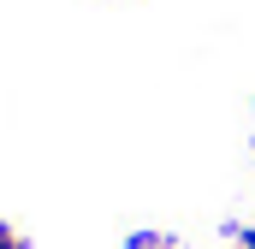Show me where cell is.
Wrapping results in <instances>:
<instances>
[{
    "label": "cell",
    "instance_id": "3",
    "mask_svg": "<svg viewBox=\"0 0 255 249\" xmlns=\"http://www.w3.org/2000/svg\"><path fill=\"white\" fill-rule=\"evenodd\" d=\"M238 249H255V226H238Z\"/></svg>",
    "mask_w": 255,
    "mask_h": 249
},
{
    "label": "cell",
    "instance_id": "1",
    "mask_svg": "<svg viewBox=\"0 0 255 249\" xmlns=\"http://www.w3.org/2000/svg\"><path fill=\"white\" fill-rule=\"evenodd\" d=\"M125 249H178V238H166V232H136Z\"/></svg>",
    "mask_w": 255,
    "mask_h": 249
},
{
    "label": "cell",
    "instance_id": "2",
    "mask_svg": "<svg viewBox=\"0 0 255 249\" xmlns=\"http://www.w3.org/2000/svg\"><path fill=\"white\" fill-rule=\"evenodd\" d=\"M0 249H24V232H18V226H6V220H0Z\"/></svg>",
    "mask_w": 255,
    "mask_h": 249
}]
</instances>
